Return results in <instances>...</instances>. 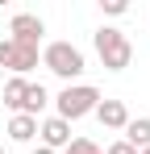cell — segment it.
I'll return each instance as SVG.
<instances>
[{
  "label": "cell",
  "mask_w": 150,
  "mask_h": 154,
  "mask_svg": "<svg viewBox=\"0 0 150 154\" xmlns=\"http://www.w3.org/2000/svg\"><path fill=\"white\" fill-rule=\"evenodd\" d=\"M100 8H104L108 17H125V13H129V4H125V0H100Z\"/></svg>",
  "instance_id": "cell-13"
},
{
  "label": "cell",
  "mask_w": 150,
  "mask_h": 154,
  "mask_svg": "<svg viewBox=\"0 0 150 154\" xmlns=\"http://www.w3.org/2000/svg\"><path fill=\"white\" fill-rule=\"evenodd\" d=\"M42 67H46L50 75H58L63 83H75V79L88 71V58L71 42H50V46H42Z\"/></svg>",
  "instance_id": "cell-2"
},
{
  "label": "cell",
  "mask_w": 150,
  "mask_h": 154,
  "mask_svg": "<svg viewBox=\"0 0 150 154\" xmlns=\"http://www.w3.org/2000/svg\"><path fill=\"white\" fill-rule=\"evenodd\" d=\"M92 46H96L104 71H125L129 58H133V42L125 38L121 29H113V25H100L96 33H92Z\"/></svg>",
  "instance_id": "cell-3"
},
{
  "label": "cell",
  "mask_w": 150,
  "mask_h": 154,
  "mask_svg": "<svg viewBox=\"0 0 150 154\" xmlns=\"http://www.w3.org/2000/svg\"><path fill=\"white\" fill-rule=\"evenodd\" d=\"M96 121L104 129H125V125H129V108H125V100H100L96 104Z\"/></svg>",
  "instance_id": "cell-7"
},
{
  "label": "cell",
  "mask_w": 150,
  "mask_h": 154,
  "mask_svg": "<svg viewBox=\"0 0 150 154\" xmlns=\"http://www.w3.org/2000/svg\"><path fill=\"white\" fill-rule=\"evenodd\" d=\"M0 83H4V71H0Z\"/></svg>",
  "instance_id": "cell-17"
},
{
  "label": "cell",
  "mask_w": 150,
  "mask_h": 154,
  "mask_svg": "<svg viewBox=\"0 0 150 154\" xmlns=\"http://www.w3.org/2000/svg\"><path fill=\"white\" fill-rule=\"evenodd\" d=\"M38 63H42V46H21V42H13V38L0 42V71H13V75L25 79Z\"/></svg>",
  "instance_id": "cell-4"
},
{
  "label": "cell",
  "mask_w": 150,
  "mask_h": 154,
  "mask_svg": "<svg viewBox=\"0 0 150 154\" xmlns=\"http://www.w3.org/2000/svg\"><path fill=\"white\" fill-rule=\"evenodd\" d=\"M38 137H42V146L46 150H67L71 146V125L63 121V117H46V121H38Z\"/></svg>",
  "instance_id": "cell-6"
},
{
  "label": "cell",
  "mask_w": 150,
  "mask_h": 154,
  "mask_svg": "<svg viewBox=\"0 0 150 154\" xmlns=\"http://www.w3.org/2000/svg\"><path fill=\"white\" fill-rule=\"evenodd\" d=\"M46 104H50V92L42 88V83H29V88H25V104H21L25 117H33V121H38V112H42Z\"/></svg>",
  "instance_id": "cell-11"
},
{
  "label": "cell",
  "mask_w": 150,
  "mask_h": 154,
  "mask_svg": "<svg viewBox=\"0 0 150 154\" xmlns=\"http://www.w3.org/2000/svg\"><path fill=\"white\" fill-rule=\"evenodd\" d=\"M138 154H150V146H146V150H138Z\"/></svg>",
  "instance_id": "cell-16"
},
{
  "label": "cell",
  "mask_w": 150,
  "mask_h": 154,
  "mask_svg": "<svg viewBox=\"0 0 150 154\" xmlns=\"http://www.w3.org/2000/svg\"><path fill=\"white\" fill-rule=\"evenodd\" d=\"M104 154H138V150H133L129 142H121V137H117V142H113V146H108V150H104Z\"/></svg>",
  "instance_id": "cell-14"
},
{
  "label": "cell",
  "mask_w": 150,
  "mask_h": 154,
  "mask_svg": "<svg viewBox=\"0 0 150 154\" xmlns=\"http://www.w3.org/2000/svg\"><path fill=\"white\" fill-rule=\"evenodd\" d=\"M29 154H54V150H46V146H38V150H29Z\"/></svg>",
  "instance_id": "cell-15"
},
{
  "label": "cell",
  "mask_w": 150,
  "mask_h": 154,
  "mask_svg": "<svg viewBox=\"0 0 150 154\" xmlns=\"http://www.w3.org/2000/svg\"><path fill=\"white\" fill-rule=\"evenodd\" d=\"M63 154H104V150H100L92 137H71V146H67Z\"/></svg>",
  "instance_id": "cell-12"
},
{
  "label": "cell",
  "mask_w": 150,
  "mask_h": 154,
  "mask_svg": "<svg viewBox=\"0 0 150 154\" xmlns=\"http://www.w3.org/2000/svg\"><path fill=\"white\" fill-rule=\"evenodd\" d=\"M42 33H46V21L38 13H13L8 21V38L21 42V46H42Z\"/></svg>",
  "instance_id": "cell-5"
},
{
  "label": "cell",
  "mask_w": 150,
  "mask_h": 154,
  "mask_svg": "<svg viewBox=\"0 0 150 154\" xmlns=\"http://www.w3.org/2000/svg\"><path fill=\"white\" fill-rule=\"evenodd\" d=\"M0 154H4V142H0Z\"/></svg>",
  "instance_id": "cell-18"
},
{
  "label": "cell",
  "mask_w": 150,
  "mask_h": 154,
  "mask_svg": "<svg viewBox=\"0 0 150 154\" xmlns=\"http://www.w3.org/2000/svg\"><path fill=\"white\" fill-rule=\"evenodd\" d=\"M104 100L92 83H67L58 96H50V104H54V117H63L67 125L71 121H79V117H88V112H96V104Z\"/></svg>",
  "instance_id": "cell-1"
},
{
  "label": "cell",
  "mask_w": 150,
  "mask_h": 154,
  "mask_svg": "<svg viewBox=\"0 0 150 154\" xmlns=\"http://www.w3.org/2000/svg\"><path fill=\"white\" fill-rule=\"evenodd\" d=\"M121 133H125L121 142H129L133 150H146V146H150V117H138V121L129 117V125H125Z\"/></svg>",
  "instance_id": "cell-8"
},
{
  "label": "cell",
  "mask_w": 150,
  "mask_h": 154,
  "mask_svg": "<svg viewBox=\"0 0 150 154\" xmlns=\"http://www.w3.org/2000/svg\"><path fill=\"white\" fill-rule=\"evenodd\" d=\"M33 137H38V121H33V117H25V112H17V117H13V121H8V142H33Z\"/></svg>",
  "instance_id": "cell-10"
},
{
  "label": "cell",
  "mask_w": 150,
  "mask_h": 154,
  "mask_svg": "<svg viewBox=\"0 0 150 154\" xmlns=\"http://www.w3.org/2000/svg\"><path fill=\"white\" fill-rule=\"evenodd\" d=\"M25 88H29V79H21V75L4 79V108H13V117L21 112V104H25Z\"/></svg>",
  "instance_id": "cell-9"
}]
</instances>
